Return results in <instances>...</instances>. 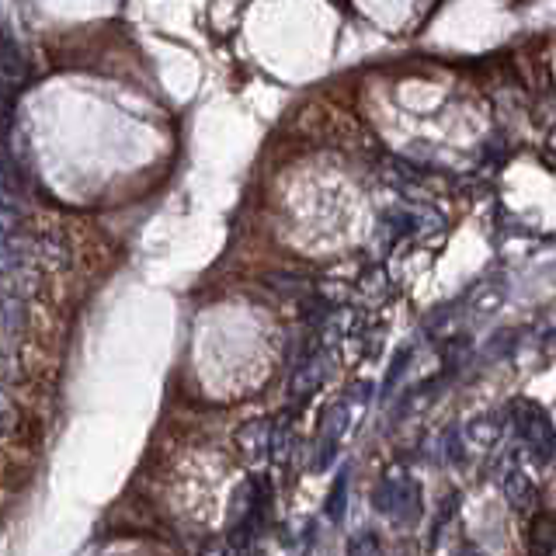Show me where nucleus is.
<instances>
[{
  "label": "nucleus",
  "mask_w": 556,
  "mask_h": 556,
  "mask_svg": "<svg viewBox=\"0 0 556 556\" xmlns=\"http://www.w3.org/2000/svg\"><path fill=\"white\" fill-rule=\"evenodd\" d=\"M372 504H376L379 515L393 518V522H400V525H414L417 518H421V508H424L417 480L400 477V473L383 477V484H379L376 494H372Z\"/></svg>",
  "instance_id": "nucleus-1"
},
{
  "label": "nucleus",
  "mask_w": 556,
  "mask_h": 556,
  "mask_svg": "<svg viewBox=\"0 0 556 556\" xmlns=\"http://www.w3.org/2000/svg\"><path fill=\"white\" fill-rule=\"evenodd\" d=\"M511 417H515V431L525 442V449H529L539 463H550L556 456V428H553L550 414L539 404H532V400H515V404H511Z\"/></svg>",
  "instance_id": "nucleus-2"
},
{
  "label": "nucleus",
  "mask_w": 556,
  "mask_h": 556,
  "mask_svg": "<svg viewBox=\"0 0 556 556\" xmlns=\"http://www.w3.org/2000/svg\"><path fill=\"white\" fill-rule=\"evenodd\" d=\"M348 421H351L348 400H345V404H334L331 411L324 414V424H320V435H317V459H313V466H317V470H327V466H331V459H334V452H338L341 435H345Z\"/></svg>",
  "instance_id": "nucleus-3"
},
{
  "label": "nucleus",
  "mask_w": 556,
  "mask_h": 556,
  "mask_svg": "<svg viewBox=\"0 0 556 556\" xmlns=\"http://www.w3.org/2000/svg\"><path fill=\"white\" fill-rule=\"evenodd\" d=\"M501 487H504V497H508V504L515 511H522V515H529V511H536V504H539V494H536V484H532L529 477H525L518 466H511L508 473H504V480H501Z\"/></svg>",
  "instance_id": "nucleus-4"
},
{
  "label": "nucleus",
  "mask_w": 556,
  "mask_h": 556,
  "mask_svg": "<svg viewBox=\"0 0 556 556\" xmlns=\"http://www.w3.org/2000/svg\"><path fill=\"white\" fill-rule=\"evenodd\" d=\"M324 376H327V355L303 358V362L296 365V372H292V379H289V393L296 400L310 397V393L317 390L320 383H324Z\"/></svg>",
  "instance_id": "nucleus-5"
},
{
  "label": "nucleus",
  "mask_w": 556,
  "mask_h": 556,
  "mask_svg": "<svg viewBox=\"0 0 556 556\" xmlns=\"http://www.w3.org/2000/svg\"><path fill=\"white\" fill-rule=\"evenodd\" d=\"M28 324V310H25V296L18 292H4L0 289V345L7 338H18Z\"/></svg>",
  "instance_id": "nucleus-6"
},
{
  "label": "nucleus",
  "mask_w": 556,
  "mask_h": 556,
  "mask_svg": "<svg viewBox=\"0 0 556 556\" xmlns=\"http://www.w3.org/2000/svg\"><path fill=\"white\" fill-rule=\"evenodd\" d=\"M272 421H247L237 435V445L244 449L247 459H265L272 452Z\"/></svg>",
  "instance_id": "nucleus-7"
},
{
  "label": "nucleus",
  "mask_w": 556,
  "mask_h": 556,
  "mask_svg": "<svg viewBox=\"0 0 556 556\" xmlns=\"http://www.w3.org/2000/svg\"><path fill=\"white\" fill-rule=\"evenodd\" d=\"M504 431V417L501 414H480L473 417L470 424H466V438H470L473 445H480V449H490V445L501 438Z\"/></svg>",
  "instance_id": "nucleus-8"
},
{
  "label": "nucleus",
  "mask_w": 556,
  "mask_h": 556,
  "mask_svg": "<svg viewBox=\"0 0 556 556\" xmlns=\"http://www.w3.org/2000/svg\"><path fill=\"white\" fill-rule=\"evenodd\" d=\"M529 546H532V553H553L556 550V515L553 511H536V518H532V532H529Z\"/></svg>",
  "instance_id": "nucleus-9"
},
{
  "label": "nucleus",
  "mask_w": 556,
  "mask_h": 556,
  "mask_svg": "<svg viewBox=\"0 0 556 556\" xmlns=\"http://www.w3.org/2000/svg\"><path fill=\"white\" fill-rule=\"evenodd\" d=\"M25 226V206L11 199H0V233H18Z\"/></svg>",
  "instance_id": "nucleus-10"
},
{
  "label": "nucleus",
  "mask_w": 556,
  "mask_h": 556,
  "mask_svg": "<svg viewBox=\"0 0 556 556\" xmlns=\"http://www.w3.org/2000/svg\"><path fill=\"white\" fill-rule=\"evenodd\" d=\"M345 501H348V473H341V477L334 480L331 497H327V518H331V522H341V518H345Z\"/></svg>",
  "instance_id": "nucleus-11"
},
{
  "label": "nucleus",
  "mask_w": 556,
  "mask_h": 556,
  "mask_svg": "<svg viewBox=\"0 0 556 556\" xmlns=\"http://www.w3.org/2000/svg\"><path fill=\"white\" fill-rule=\"evenodd\" d=\"M459 511V494H449L442 501V508H438V518H435V532H431V546H438V539L445 536V529L452 525V518H456Z\"/></svg>",
  "instance_id": "nucleus-12"
},
{
  "label": "nucleus",
  "mask_w": 556,
  "mask_h": 556,
  "mask_svg": "<svg viewBox=\"0 0 556 556\" xmlns=\"http://www.w3.org/2000/svg\"><path fill=\"white\" fill-rule=\"evenodd\" d=\"M411 362V351L407 348H400L397 351V358H393V365H390V372H386V383H383V397H390V390L397 386V379H400V372H404V365Z\"/></svg>",
  "instance_id": "nucleus-13"
},
{
  "label": "nucleus",
  "mask_w": 556,
  "mask_h": 556,
  "mask_svg": "<svg viewBox=\"0 0 556 556\" xmlns=\"http://www.w3.org/2000/svg\"><path fill=\"white\" fill-rule=\"evenodd\" d=\"M348 550H351V553H379V550H383V543H379L376 532H362V536L351 539Z\"/></svg>",
  "instance_id": "nucleus-14"
},
{
  "label": "nucleus",
  "mask_w": 556,
  "mask_h": 556,
  "mask_svg": "<svg viewBox=\"0 0 556 556\" xmlns=\"http://www.w3.org/2000/svg\"><path fill=\"white\" fill-rule=\"evenodd\" d=\"M501 299H504V285L497 282L494 292L484 289V296H480L477 303H473V310H477V313H487V310H494V306H501Z\"/></svg>",
  "instance_id": "nucleus-15"
}]
</instances>
